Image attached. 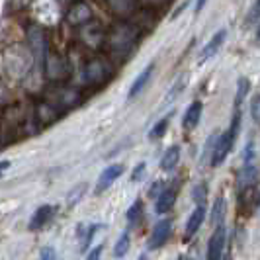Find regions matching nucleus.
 <instances>
[{
    "instance_id": "obj_23",
    "label": "nucleus",
    "mask_w": 260,
    "mask_h": 260,
    "mask_svg": "<svg viewBox=\"0 0 260 260\" xmlns=\"http://www.w3.org/2000/svg\"><path fill=\"white\" fill-rule=\"evenodd\" d=\"M141 217H143V202L141 200H135L131 204V208L127 209V221L131 225H135V223L141 221Z\"/></svg>"
},
{
    "instance_id": "obj_26",
    "label": "nucleus",
    "mask_w": 260,
    "mask_h": 260,
    "mask_svg": "<svg viewBox=\"0 0 260 260\" xmlns=\"http://www.w3.org/2000/svg\"><path fill=\"white\" fill-rule=\"evenodd\" d=\"M206 198H208V186L206 184H198L194 190H192V200H194L198 206H204Z\"/></svg>"
},
{
    "instance_id": "obj_6",
    "label": "nucleus",
    "mask_w": 260,
    "mask_h": 260,
    "mask_svg": "<svg viewBox=\"0 0 260 260\" xmlns=\"http://www.w3.org/2000/svg\"><path fill=\"white\" fill-rule=\"evenodd\" d=\"M34 12L41 22L53 24L59 18V4L57 0H34Z\"/></svg>"
},
{
    "instance_id": "obj_27",
    "label": "nucleus",
    "mask_w": 260,
    "mask_h": 260,
    "mask_svg": "<svg viewBox=\"0 0 260 260\" xmlns=\"http://www.w3.org/2000/svg\"><path fill=\"white\" fill-rule=\"evenodd\" d=\"M250 116L254 119V123L260 125V94H256V96L250 100Z\"/></svg>"
},
{
    "instance_id": "obj_32",
    "label": "nucleus",
    "mask_w": 260,
    "mask_h": 260,
    "mask_svg": "<svg viewBox=\"0 0 260 260\" xmlns=\"http://www.w3.org/2000/svg\"><path fill=\"white\" fill-rule=\"evenodd\" d=\"M100 254H102V247H96L94 250L90 252V256H88V260H100Z\"/></svg>"
},
{
    "instance_id": "obj_2",
    "label": "nucleus",
    "mask_w": 260,
    "mask_h": 260,
    "mask_svg": "<svg viewBox=\"0 0 260 260\" xmlns=\"http://www.w3.org/2000/svg\"><path fill=\"white\" fill-rule=\"evenodd\" d=\"M239 123H241V110H235L231 127L225 131L223 135H217V139H215L213 153H211V165L213 167H219L223 160L227 158V155L231 153L235 141H237V135H239Z\"/></svg>"
},
{
    "instance_id": "obj_19",
    "label": "nucleus",
    "mask_w": 260,
    "mask_h": 260,
    "mask_svg": "<svg viewBox=\"0 0 260 260\" xmlns=\"http://www.w3.org/2000/svg\"><path fill=\"white\" fill-rule=\"evenodd\" d=\"M98 225H86V223H78V243H80V250H86V247L90 245L92 235L96 233Z\"/></svg>"
},
{
    "instance_id": "obj_33",
    "label": "nucleus",
    "mask_w": 260,
    "mask_h": 260,
    "mask_svg": "<svg viewBox=\"0 0 260 260\" xmlns=\"http://www.w3.org/2000/svg\"><path fill=\"white\" fill-rule=\"evenodd\" d=\"M206 4H208V0H196V14H198V12H202Z\"/></svg>"
},
{
    "instance_id": "obj_11",
    "label": "nucleus",
    "mask_w": 260,
    "mask_h": 260,
    "mask_svg": "<svg viewBox=\"0 0 260 260\" xmlns=\"http://www.w3.org/2000/svg\"><path fill=\"white\" fill-rule=\"evenodd\" d=\"M225 39H227V29H225V27L217 29V34H213L211 39L206 43V47L202 49V57H200V61H208L209 57H213L215 53L219 51V47L223 45V41H225Z\"/></svg>"
},
{
    "instance_id": "obj_37",
    "label": "nucleus",
    "mask_w": 260,
    "mask_h": 260,
    "mask_svg": "<svg viewBox=\"0 0 260 260\" xmlns=\"http://www.w3.org/2000/svg\"><path fill=\"white\" fill-rule=\"evenodd\" d=\"M258 39H260V29H258Z\"/></svg>"
},
{
    "instance_id": "obj_16",
    "label": "nucleus",
    "mask_w": 260,
    "mask_h": 260,
    "mask_svg": "<svg viewBox=\"0 0 260 260\" xmlns=\"http://www.w3.org/2000/svg\"><path fill=\"white\" fill-rule=\"evenodd\" d=\"M204 219H206V208H204V206H198V208L194 209V213L190 215L188 223H186V235H184V237H186V241L194 237L196 231L202 227Z\"/></svg>"
},
{
    "instance_id": "obj_4",
    "label": "nucleus",
    "mask_w": 260,
    "mask_h": 260,
    "mask_svg": "<svg viewBox=\"0 0 260 260\" xmlns=\"http://www.w3.org/2000/svg\"><path fill=\"white\" fill-rule=\"evenodd\" d=\"M65 20L67 24H71V26L82 27L92 20V8L84 0H73L69 4V8H67Z\"/></svg>"
},
{
    "instance_id": "obj_7",
    "label": "nucleus",
    "mask_w": 260,
    "mask_h": 260,
    "mask_svg": "<svg viewBox=\"0 0 260 260\" xmlns=\"http://www.w3.org/2000/svg\"><path fill=\"white\" fill-rule=\"evenodd\" d=\"M225 241H227V233H225V223H217V229L215 233L211 235L209 239V247H208V260H219V256L223 254V248H225Z\"/></svg>"
},
{
    "instance_id": "obj_12",
    "label": "nucleus",
    "mask_w": 260,
    "mask_h": 260,
    "mask_svg": "<svg viewBox=\"0 0 260 260\" xmlns=\"http://www.w3.org/2000/svg\"><path fill=\"white\" fill-rule=\"evenodd\" d=\"M53 215H55V208L53 206H41V208H38L36 213L31 215V219H29V229L38 231L41 227H45Z\"/></svg>"
},
{
    "instance_id": "obj_22",
    "label": "nucleus",
    "mask_w": 260,
    "mask_h": 260,
    "mask_svg": "<svg viewBox=\"0 0 260 260\" xmlns=\"http://www.w3.org/2000/svg\"><path fill=\"white\" fill-rule=\"evenodd\" d=\"M248 88H250L248 78H245V77L239 78V82H237V94H235V110H241V102L245 100Z\"/></svg>"
},
{
    "instance_id": "obj_21",
    "label": "nucleus",
    "mask_w": 260,
    "mask_h": 260,
    "mask_svg": "<svg viewBox=\"0 0 260 260\" xmlns=\"http://www.w3.org/2000/svg\"><path fill=\"white\" fill-rule=\"evenodd\" d=\"M225 209H227V206H225V198L219 196V198L215 200L213 208H211V215H209L211 225H217L219 221H223V217H225Z\"/></svg>"
},
{
    "instance_id": "obj_34",
    "label": "nucleus",
    "mask_w": 260,
    "mask_h": 260,
    "mask_svg": "<svg viewBox=\"0 0 260 260\" xmlns=\"http://www.w3.org/2000/svg\"><path fill=\"white\" fill-rule=\"evenodd\" d=\"M162 192V184H155L153 188H151V196H158Z\"/></svg>"
},
{
    "instance_id": "obj_18",
    "label": "nucleus",
    "mask_w": 260,
    "mask_h": 260,
    "mask_svg": "<svg viewBox=\"0 0 260 260\" xmlns=\"http://www.w3.org/2000/svg\"><path fill=\"white\" fill-rule=\"evenodd\" d=\"M258 178V169L254 162H245V167L239 174V186L241 188H247V186H252Z\"/></svg>"
},
{
    "instance_id": "obj_14",
    "label": "nucleus",
    "mask_w": 260,
    "mask_h": 260,
    "mask_svg": "<svg viewBox=\"0 0 260 260\" xmlns=\"http://www.w3.org/2000/svg\"><path fill=\"white\" fill-rule=\"evenodd\" d=\"M153 71H155V65L151 63V65L145 67L143 71L139 73V77L133 80V84H131V88H129V94H127V98H129V100L131 98H135V96H137V94L147 86V82H149L151 77H153Z\"/></svg>"
},
{
    "instance_id": "obj_5",
    "label": "nucleus",
    "mask_w": 260,
    "mask_h": 260,
    "mask_svg": "<svg viewBox=\"0 0 260 260\" xmlns=\"http://www.w3.org/2000/svg\"><path fill=\"white\" fill-rule=\"evenodd\" d=\"M258 206H260L258 188L254 184L243 188V192L239 196V213L245 215V217H250L254 213V209H258Z\"/></svg>"
},
{
    "instance_id": "obj_8",
    "label": "nucleus",
    "mask_w": 260,
    "mask_h": 260,
    "mask_svg": "<svg viewBox=\"0 0 260 260\" xmlns=\"http://www.w3.org/2000/svg\"><path fill=\"white\" fill-rule=\"evenodd\" d=\"M82 41L90 47H100L106 41V31L104 27L100 26L98 22H88L82 26Z\"/></svg>"
},
{
    "instance_id": "obj_24",
    "label": "nucleus",
    "mask_w": 260,
    "mask_h": 260,
    "mask_svg": "<svg viewBox=\"0 0 260 260\" xmlns=\"http://www.w3.org/2000/svg\"><path fill=\"white\" fill-rule=\"evenodd\" d=\"M127 250H129V233H123L117 239L116 247H114V254L117 258H123L127 254Z\"/></svg>"
},
{
    "instance_id": "obj_1",
    "label": "nucleus",
    "mask_w": 260,
    "mask_h": 260,
    "mask_svg": "<svg viewBox=\"0 0 260 260\" xmlns=\"http://www.w3.org/2000/svg\"><path fill=\"white\" fill-rule=\"evenodd\" d=\"M106 43L116 55H127L137 43V27H133L127 22H119L106 36Z\"/></svg>"
},
{
    "instance_id": "obj_30",
    "label": "nucleus",
    "mask_w": 260,
    "mask_h": 260,
    "mask_svg": "<svg viewBox=\"0 0 260 260\" xmlns=\"http://www.w3.org/2000/svg\"><path fill=\"white\" fill-rule=\"evenodd\" d=\"M84 190H86V186H84V184H82V186H77V188L71 192V196H69V206H75L78 198H82V192H84Z\"/></svg>"
},
{
    "instance_id": "obj_31",
    "label": "nucleus",
    "mask_w": 260,
    "mask_h": 260,
    "mask_svg": "<svg viewBox=\"0 0 260 260\" xmlns=\"http://www.w3.org/2000/svg\"><path fill=\"white\" fill-rule=\"evenodd\" d=\"M143 172H145V162H139V165L135 167V170L131 172V180H133V182H137V180H141V176H143Z\"/></svg>"
},
{
    "instance_id": "obj_17",
    "label": "nucleus",
    "mask_w": 260,
    "mask_h": 260,
    "mask_svg": "<svg viewBox=\"0 0 260 260\" xmlns=\"http://www.w3.org/2000/svg\"><path fill=\"white\" fill-rule=\"evenodd\" d=\"M178 160H180V147L172 145V147H169V149L165 151V155H162L160 169L165 170V172H170V170H174V167L178 165Z\"/></svg>"
},
{
    "instance_id": "obj_9",
    "label": "nucleus",
    "mask_w": 260,
    "mask_h": 260,
    "mask_svg": "<svg viewBox=\"0 0 260 260\" xmlns=\"http://www.w3.org/2000/svg\"><path fill=\"white\" fill-rule=\"evenodd\" d=\"M170 233H172V221H170V219L158 221L155 225V229H153L151 239H149V248H151V250L160 248L170 239Z\"/></svg>"
},
{
    "instance_id": "obj_3",
    "label": "nucleus",
    "mask_w": 260,
    "mask_h": 260,
    "mask_svg": "<svg viewBox=\"0 0 260 260\" xmlns=\"http://www.w3.org/2000/svg\"><path fill=\"white\" fill-rule=\"evenodd\" d=\"M112 75V67L108 65L102 59H92L84 65V71H82V77L88 84H102L106 82Z\"/></svg>"
},
{
    "instance_id": "obj_29",
    "label": "nucleus",
    "mask_w": 260,
    "mask_h": 260,
    "mask_svg": "<svg viewBox=\"0 0 260 260\" xmlns=\"http://www.w3.org/2000/svg\"><path fill=\"white\" fill-rule=\"evenodd\" d=\"M39 260H57V250L53 247H43L39 252Z\"/></svg>"
},
{
    "instance_id": "obj_20",
    "label": "nucleus",
    "mask_w": 260,
    "mask_h": 260,
    "mask_svg": "<svg viewBox=\"0 0 260 260\" xmlns=\"http://www.w3.org/2000/svg\"><path fill=\"white\" fill-rule=\"evenodd\" d=\"M110 8L117 14V16H127L135 10L137 6V0H108Z\"/></svg>"
},
{
    "instance_id": "obj_10",
    "label": "nucleus",
    "mask_w": 260,
    "mask_h": 260,
    "mask_svg": "<svg viewBox=\"0 0 260 260\" xmlns=\"http://www.w3.org/2000/svg\"><path fill=\"white\" fill-rule=\"evenodd\" d=\"M121 174H123V165H112V167H108V169L100 174L98 184H96V188H94V194H102V192H106V190L116 182Z\"/></svg>"
},
{
    "instance_id": "obj_35",
    "label": "nucleus",
    "mask_w": 260,
    "mask_h": 260,
    "mask_svg": "<svg viewBox=\"0 0 260 260\" xmlns=\"http://www.w3.org/2000/svg\"><path fill=\"white\" fill-rule=\"evenodd\" d=\"M8 167H10V160H0V174L4 170H8Z\"/></svg>"
},
{
    "instance_id": "obj_13",
    "label": "nucleus",
    "mask_w": 260,
    "mask_h": 260,
    "mask_svg": "<svg viewBox=\"0 0 260 260\" xmlns=\"http://www.w3.org/2000/svg\"><path fill=\"white\" fill-rule=\"evenodd\" d=\"M202 110H204L202 102H192V104L188 106V110H186L184 119H182L184 129H186V131L196 129V125L200 123V117H202Z\"/></svg>"
},
{
    "instance_id": "obj_28",
    "label": "nucleus",
    "mask_w": 260,
    "mask_h": 260,
    "mask_svg": "<svg viewBox=\"0 0 260 260\" xmlns=\"http://www.w3.org/2000/svg\"><path fill=\"white\" fill-rule=\"evenodd\" d=\"M260 18V0H256L252 4V8L248 10V18H247V24H254L256 20Z\"/></svg>"
},
{
    "instance_id": "obj_36",
    "label": "nucleus",
    "mask_w": 260,
    "mask_h": 260,
    "mask_svg": "<svg viewBox=\"0 0 260 260\" xmlns=\"http://www.w3.org/2000/svg\"><path fill=\"white\" fill-rule=\"evenodd\" d=\"M219 260H231V256H229V254H225V256H223V254H221V256H219Z\"/></svg>"
},
{
    "instance_id": "obj_25",
    "label": "nucleus",
    "mask_w": 260,
    "mask_h": 260,
    "mask_svg": "<svg viewBox=\"0 0 260 260\" xmlns=\"http://www.w3.org/2000/svg\"><path fill=\"white\" fill-rule=\"evenodd\" d=\"M169 121H170V116L162 117L160 121H156L155 127H153L151 133H149V139H160V137L167 133V129H169Z\"/></svg>"
},
{
    "instance_id": "obj_15",
    "label": "nucleus",
    "mask_w": 260,
    "mask_h": 260,
    "mask_svg": "<svg viewBox=\"0 0 260 260\" xmlns=\"http://www.w3.org/2000/svg\"><path fill=\"white\" fill-rule=\"evenodd\" d=\"M176 204V188H162V192L156 198V213H167Z\"/></svg>"
}]
</instances>
